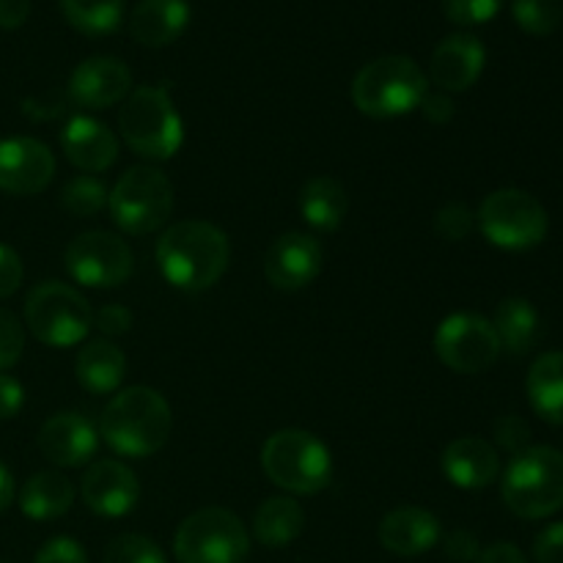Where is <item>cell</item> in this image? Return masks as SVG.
I'll return each instance as SVG.
<instances>
[{"label": "cell", "instance_id": "cell-11", "mask_svg": "<svg viewBox=\"0 0 563 563\" xmlns=\"http://www.w3.org/2000/svg\"><path fill=\"white\" fill-rule=\"evenodd\" d=\"M434 352L456 374H482L498 361L500 341L493 322L478 313H451L434 333Z\"/></svg>", "mask_w": 563, "mask_h": 563}, {"label": "cell", "instance_id": "cell-42", "mask_svg": "<svg viewBox=\"0 0 563 563\" xmlns=\"http://www.w3.org/2000/svg\"><path fill=\"white\" fill-rule=\"evenodd\" d=\"M421 110L423 115H427L432 124H449L451 119H454L456 108L454 102H451V97L445 91H434V93H427L421 102Z\"/></svg>", "mask_w": 563, "mask_h": 563}, {"label": "cell", "instance_id": "cell-39", "mask_svg": "<svg viewBox=\"0 0 563 563\" xmlns=\"http://www.w3.org/2000/svg\"><path fill=\"white\" fill-rule=\"evenodd\" d=\"M22 275H25V269H22V258L16 256V251H11L9 245L0 242V300L14 295V291L20 289Z\"/></svg>", "mask_w": 563, "mask_h": 563}, {"label": "cell", "instance_id": "cell-17", "mask_svg": "<svg viewBox=\"0 0 563 563\" xmlns=\"http://www.w3.org/2000/svg\"><path fill=\"white\" fill-rule=\"evenodd\" d=\"M99 434L80 412H58L38 429V451L58 467H80L97 454Z\"/></svg>", "mask_w": 563, "mask_h": 563}, {"label": "cell", "instance_id": "cell-22", "mask_svg": "<svg viewBox=\"0 0 563 563\" xmlns=\"http://www.w3.org/2000/svg\"><path fill=\"white\" fill-rule=\"evenodd\" d=\"M443 473L460 489H484L498 478V451L482 438H460L445 445Z\"/></svg>", "mask_w": 563, "mask_h": 563}, {"label": "cell", "instance_id": "cell-31", "mask_svg": "<svg viewBox=\"0 0 563 563\" xmlns=\"http://www.w3.org/2000/svg\"><path fill=\"white\" fill-rule=\"evenodd\" d=\"M511 16L531 36H550L561 25L559 0H511Z\"/></svg>", "mask_w": 563, "mask_h": 563}, {"label": "cell", "instance_id": "cell-47", "mask_svg": "<svg viewBox=\"0 0 563 563\" xmlns=\"http://www.w3.org/2000/svg\"><path fill=\"white\" fill-rule=\"evenodd\" d=\"M0 563H5V561H0Z\"/></svg>", "mask_w": 563, "mask_h": 563}, {"label": "cell", "instance_id": "cell-45", "mask_svg": "<svg viewBox=\"0 0 563 563\" xmlns=\"http://www.w3.org/2000/svg\"><path fill=\"white\" fill-rule=\"evenodd\" d=\"M473 563H528L522 550L511 542H498V544H489L487 550L478 553V559Z\"/></svg>", "mask_w": 563, "mask_h": 563}, {"label": "cell", "instance_id": "cell-37", "mask_svg": "<svg viewBox=\"0 0 563 563\" xmlns=\"http://www.w3.org/2000/svg\"><path fill=\"white\" fill-rule=\"evenodd\" d=\"M33 563H88L86 550L69 537H55L36 553Z\"/></svg>", "mask_w": 563, "mask_h": 563}, {"label": "cell", "instance_id": "cell-1", "mask_svg": "<svg viewBox=\"0 0 563 563\" xmlns=\"http://www.w3.org/2000/svg\"><path fill=\"white\" fill-rule=\"evenodd\" d=\"M229 236L207 220H181L157 240L163 278L181 291H207L229 267Z\"/></svg>", "mask_w": 563, "mask_h": 563}, {"label": "cell", "instance_id": "cell-25", "mask_svg": "<svg viewBox=\"0 0 563 563\" xmlns=\"http://www.w3.org/2000/svg\"><path fill=\"white\" fill-rule=\"evenodd\" d=\"M528 401L542 421L563 423V352H544L533 361L526 379Z\"/></svg>", "mask_w": 563, "mask_h": 563}, {"label": "cell", "instance_id": "cell-46", "mask_svg": "<svg viewBox=\"0 0 563 563\" xmlns=\"http://www.w3.org/2000/svg\"><path fill=\"white\" fill-rule=\"evenodd\" d=\"M14 493H16L14 478H11L9 467H5L3 462H0V511L9 509L11 500H14Z\"/></svg>", "mask_w": 563, "mask_h": 563}, {"label": "cell", "instance_id": "cell-38", "mask_svg": "<svg viewBox=\"0 0 563 563\" xmlns=\"http://www.w3.org/2000/svg\"><path fill=\"white\" fill-rule=\"evenodd\" d=\"M533 559L537 563H563V522L542 528L533 539Z\"/></svg>", "mask_w": 563, "mask_h": 563}, {"label": "cell", "instance_id": "cell-24", "mask_svg": "<svg viewBox=\"0 0 563 563\" xmlns=\"http://www.w3.org/2000/svg\"><path fill=\"white\" fill-rule=\"evenodd\" d=\"M75 504V484L55 471L33 473L20 489V509L22 515L36 522L58 520L60 515Z\"/></svg>", "mask_w": 563, "mask_h": 563}, {"label": "cell", "instance_id": "cell-34", "mask_svg": "<svg viewBox=\"0 0 563 563\" xmlns=\"http://www.w3.org/2000/svg\"><path fill=\"white\" fill-rule=\"evenodd\" d=\"M476 225V214L465 207V203H445L438 214H434V229L443 240L462 242Z\"/></svg>", "mask_w": 563, "mask_h": 563}, {"label": "cell", "instance_id": "cell-13", "mask_svg": "<svg viewBox=\"0 0 563 563\" xmlns=\"http://www.w3.org/2000/svg\"><path fill=\"white\" fill-rule=\"evenodd\" d=\"M55 157L36 137L0 141V190L9 196H36L53 181Z\"/></svg>", "mask_w": 563, "mask_h": 563}, {"label": "cell", "instance_id": "cell-15", "mask_svg": "<svg viewBox=\"0 0 563 563\" xmlns=\"http://www.w3.org/2000/svg\"><path fill=\"white\" fill-rule=\"evenodd\" d=\"M82 504L99 517H124L141 498V484L132 467L119 460H99L86 471L80 484Z\"/></svg>", "mask_w": 563, "mask_h": 563}, {"label": "cell", "instance_id": "cell-18", "mask_svg": "<svg viewBox=\"0 0 563 563\" xmlns=\"http://www.w3.org/2000/svg\"><path fill=\"white\" fill-rule=\"evenodd\" d=\"M484 64H487L484 44L471 33H454L443 38L432 53L429 77L440 91L462 93L482 77Z\"/></svg>", "mask_w": 563, "mask_h": 563}, {"label": "cell", "instance_id": "cell-16", "mask_svg": "<svg viewBox=\"0 0 563 563\" xmlns=\"http://www.w3.org/2000/svg\"><path fill=\"white\" fill-rule=\"evenodd\" d=\"M132 93V71L126 64L110 55L88 58L71 71L69 97L71 102L88 110H104L124 102Z\"/></svg>", "mask_w": 563, "mask_h": 563}, {"label": "cell", "instance_id": "cell-5", "mask_svg": "<svg viewBox=\"0 0 563 563\" xmlns=\"http://www.w3.org/2000/svg\"><path fill=\"white\" fill-rule=\"evenodd\" d=\"M500 495L522 520H544L563 509V454L550 445H528L506 467Z\"/></svg>", "mask_w": 563, "mask_h": 563}, {"label": "cell", "instance_id": "cell-36", "mask_svg": "<svg viewBox=\"0 0 563 563\" xmlns=\"http://www.w3.org/2000/svg\"><path fill=\"white\" fill-rule=\"evenodd\" d=\"M495 440H498L500 449L520 454V451L528 449L531 429H528V423L520 416H504L495 421Z\"/></svg>", "mask_w": 563, "mask_h": 563}, {"label": "cell", "instance_id": "cell-3", "mask_svg": "<svg viewBox=\"0 0 563 563\" xmlns=\"http://www.w3.org/2000/svg\"><path fill=\"white\" fill-rule=\"evenodd\" d=\"M119 130L132 154L154 163L174 157L185 141L181 115L163 86L132 88L121 104Z\"/></svg>", "mask_w": 563, "mask_h": 563}, {"label": "cell", "instance_id": "cell-6", "mask_svg": "<svg viewBox=\"0 0 563 563\" xmlns=\"http://www.w3.org/2000/svg\"><path fill=\"white\" fill-rule=\"evenodd\" d=\"M262 467L275 487L295 495H317L330 484L333 456L317 434L280 429L264 443Z\"/></svg>", "mask_w": 563, "mask_h": 563}, {"label": "cell", "instance_id": "cell-33", "mask_svg": "<svg viewBox=\"0 0 563 563\" xmlns=\"http://www.w3.org/2000/svg\"><path fill=\"white\" fill-rule=\"evenodd\" d=\"M504 0H443L445 16H449L454 25H484V22L493 20L500 11Z\"/></svg>", "mask_w": 563, "mask_h": 563}, {"label": "cell", "instance_id": "cell-2", "mask_svg": "<svg viewBox=\"0 0 563 563\" xmlns=\"http://www.w3.org/2000/svg\"><path fill=\"white\" fill-rule=\"evenodd\" d=\"M170 429H174V416H170L168 401L146 385L119 390L104 407L102 421H99L104 443L119 456H130V460L157 454L168 443Z\"/></svg>", "mask_w": 563, "mask_h": 563}, {"label": "cell", "instance_id": "cell-30", "mask_svg": "<svg viewBox=\"0 0 563 563\" xmlns=\"http://www.w3.org/2000/svg\"><path fill=\"white\" fill-rule=\"evenodd\" d=\"M108 196L110 190L97 176H75L60 192V207L75 218H93L108 207Z\"/></svg>", "mask_w": 563, "mask_h": 563}, {"label": "cell", "instance_id": "cell-29", "mask_svg": "<svg viewBox=\"0 0 563 563\" xmlns=\"http://www.w3.org/2000/svg\"><path fill=\"white\" fill-rule=\"evenodd\" d=\"M60 11L86 36H108L124 20V0H60Z\"/></svg>", "mask_w": 563, "mask_h": 563}, {"label": "cell", "instance_id": "cell-19", "mask_svg": "<svg viewBox=\"0 0 563 563\" xmlns=\"http://www.w3.org/2000/svg\"><path fill=\"white\" fill-rule=\"evenodd\" d=\"M60 148L75 168L86 174L108 170L119 159V141L102 121L91 115H75L60 130Z\"/></svg>", "mask_w": 563, "mask_h": 563}, {"label": "cell", "instance_id": "cell-40", "mask_svg": "<svg viewBox=\"0 0 563 563\" xmlns=\"http://www.w3.org/2000/svg\"><path fill=\"white\" fill-rule=\"evenodd\" d=\"M93 324L104 335H124L132 328V313L124 306H104L102 311L93 313Z\"/></svg>", "mask_w": 563, "mask_h": 563}, {"label": "cell", "instance_id": "cell-43", "mask_svg": "<svg viewBox=\"0 0 563 563\" xmlns=\"http://www.w3.org/2000/svg\"><path fill=\"white\" fill-rule=\"evenodd\" d=\"M445 553H449V559L454 561H476L482 550H478V542L473 533L456 531L451 533L449 542H445Z\"/></svg>", "mask_w": 563, "mask_h": 563}, {"label": "cell", "instance_id": "cell-9", "mask_svg": "<svg viewBox=\"0 0 563 563\" xmlns=\"http://www.w3.org/2000/svg\"><path fill=\"white\" fill-rule=\"evenodd\" d=\"M251 553V537L229 509L196 511L185 517L174 537V555L179 563H242Z\"/></svg>", "mask_w": 563, "mask_h": 563}, {"label": "cell", "instance_id": "cell-44", "mask_svg": "<svg viewBox=\"0 0 563 563\" xmlns=\"http://www.w3.org/2000/svg\"><path fill=\"white\" fill-rule=\"evenodd\" d=\"M31 14V0H0V27L3 31H16L25 25Z\"/></svg>", "mask_w": 563, "mask_h": 563}, {"label": "cell", "instance_id": "cell-27", "mask_svg": "<svg viewBox=\"0 0 563 563\" xmlns=\"http://www.w3.org/2000/svg\"><path fill=\"white\" fill-rule=\"evenodd\" d=\"M300 212L313 229L333 231L344 223L346 212H350V196L330 176H313L300 190Z\"/></svg>", "mask_w": 563, "mask_h": 563}, {"label": "cell", "instance_id": "cell-14", "mask_svg": "<svg viewBox=\"0 0 563 563\" xmlns=\"http://www.w3.org/2000/svg\"><path fill=\"white\" fill-rule=\"evenodd\" d=\"M322 273V245L302 231H289L269 245L264 275L275 289H306Z\"/></svg>", "mask_w": 563, "mask_h": 563}, {"label": "cell", "instance_id": "cell-26", "mask_svg": "<svg viewBox=\"0 0 563 563\" xmlns=\"http://www.w3.org/2000/svg\"><path fill=\"white\" fill-rule=\"evenodd\" d=\"M493 328L498 333L500 346H506L511 355H526V352H531L539 344L542 319H539L533 302L522 300V297H509L495 311Z\"/></svg>", "mask_w": 563, "mask_h": 563}, {"label": "cell", "instance_id": "cell-35", "mask_svg": "<svg viewBox=\"0 0 563 563\" xmlns=\"http://www.w3.org/2000/svg\"><path fill=\"white\" fill-rule=\"evenodd\" d=\"M25 350V330L11 311L0 308V372L14 366Z\"/></svg>", "mask_w": 563, "mask_h": 563}, {"label": "cell", "instance_id": "cell-41", "mask_svg": "<svg viewBox=\"0 0 563 563\" xmlns=\"http://www.w3.org/2000/svg\"><path fill=\"white\" fill-rule=\"evenodd\" d=\"M25 405V390L9 374H0V421H9Z\"/></svg>", "mask_w": 563, "mask_h": 563}, {"label": "cell", "instance_id": "cell-23", "mask_svg": "<svg viewBox=\"0 0 563 563\" xmlns=\"http://www.w3.org/2000/svg\"><path fill=\"white\" fill-rule=\"evenodd\" d=\"M126 372V357L113 341H91V344L82 346L77 352L75 361V374L77 383L93 396H104L119 390L121 379H124Z\"/></svg>", "mask_w": 563, "mask_h": 563}, {"label": "cell", "instance_id": "cell-12", "mask_svg": "<svg viewBox=\"0 0 563 563\" xmlns=\"http://www.w3.org/2000/svg\"><path fill=\"white\" fill-rule=\"evenodd\" d=\"M66 269L91 289H115L132 275V251L113 231H86L66 245Z\"/></svg>", "mask_w": 563, "mask_h": 563}, {"label": "cell", "instance_id": "cell-7", "mask_svg": "<svg viewBox=\"0 0 563 563\" xmlns=\"http://www.w3.org/2000/svg\"><path fill=\"white\" fill-rule=\"evenodd\" d=\"M113 223L132 236L154 234L174 212V185L152 165H135L119 176L108 196Z\"/></svg>", "mask_w": 563, "mask_h": 563}, {"label": "cell", "instance_id": "cell-10", "mask_svg": "<svg viewBox=\"0 0 563 563\" xmlns=\"http://www.w3.org/2000/svg\"><path fill=\"white\" fill-rule=\"evenodd\" d=\"M27 330L47 346H75L93 324L91 306L75 286L47 280L25 300Z\"/></svg>", "mask_w": 563, "mask_h": 563}, {"label": "cell", "instance_id": "cell-4", "mask_svg": "<svg viewBox=\"0 0 563 563\" xmlns=\"http://www.w3.org/2000/svg\"><path fill=\"white\" fill-rule=\"evenodd\" d=\"M429 77L407 55H383L363 66L352 80V102L372 119H396L421 108Z\"/></svg>", "mask_w": 563, "mask_h": 563}, {"label": "cell", "instance_id": "cell-8", "mask_svg": "<svg viewBox=\"0 0 563 563\" xmlns=\"http://www.w3.org/2000/svg\"><path fill=\"white\" fill-rule=\"evenodd\" d=\"M482 234L504 251H531L548 236V209L526 190L504 187L489 192L478 207Z\"/></svg>", "mask_w": 563, "mask_h": 563}, {"label": "cell", "instance_id": "cell-20", "mask_svg": "<svg viewBox=\"0 0 563 563\" xmlns=\"http://www.w3.org/2000/svg\"><path fill=\"white\" fill-rule=\"evenodd\" d=\"M440 539V520L418 506H401L388 511L379 522V542L388 553L401 559H416L429 553Z\"/></svg>", "mask_w": 563, "mask_h": 563}, {"label": "cell", "instance_id": "cell-32", "mask_svg": "<svg viewBox=\"0 0 563 563\" xmlns=\"http://www.w3.org/2000/svg\"><path fill=\"white\" fill-rule=\"evenodd\" d=\"M102 563H168L157 542L141 533H124L115 537L104 550Z\"/></svg>", "mask_w": 563, "mask_h": 563}, {"label": "cell", "instance_id": "cell-21", "mask_svg": "<svg viewBox=\"0 0 563 563\" xmlns=\"http://www.w3.org/2000/svg\"><path fill=\"white\" fill-rule=\"evenodd\" d=\"M190 22L187 0H141L130 14V36L141 47H168Z\"/></svg>", "mask_w": 563, "mask_h": 563}, {"label": "cell", "instance_id": "cell-28", "mask_svg": "<svg viewBox=\"0 0 563 563\" xmlns=\"http://www.w3.org/2000/svg\"><path fill=\"white\" fill-rule=\"evenodd\" d=\"M306 528V511L295 498H269L253 517V533L264 548H286Z\"/></svg>", "mask_w": 563, "mask_h": 563}]
</instances>
